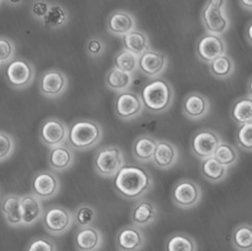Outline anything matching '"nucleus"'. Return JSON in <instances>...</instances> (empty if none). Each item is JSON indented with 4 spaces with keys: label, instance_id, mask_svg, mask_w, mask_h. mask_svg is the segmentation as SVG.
Wrapping results in <instances>:
<instances>
[{
    "label": "nucleus",
    "instance_id": "nucleus-1",
    "mask_svg": "<svg viewBox=\"0 0 252 251\" xmlns=\"http://www.w3.org/2000/svg\"><path fill=\"white\" fill-rule=\"evenodd\" d=\"M152 187V175L138 165H124L113 178V188L117 195L127 201L141 199Z\"/></svg>",
    "mask_w": 252,
    "mask_h": 251
},
{
    "label": "nucleus",
    "instance_id": "nucleus-2",
    "mask_svg": "<svg viewBox=\"0 0 252 251\" xmlns=\"http://www.w3.org/2000/svg\"><path fill=\"white\" fill-rule=\"evenodd\" d=\"M103 138V127L91 119H78L68 126L67 142L75 151H88L97 146Z\"/></svg>",
    "mask_w": 252,
    "mask_h": 251
},
{
    "label": "nucleus",
    "instance_id": "nucleus-3",
    "mask_svg": "<svg viewBox=\"0 0 252 251\" xmlns=\"http://www.w3.org/2000/svg\"><path fill=\"white\" fill-rule=\"evenodd\" d=\"M140 97L144 108L151 113H163L169 110L175 98V91L170 82L153 79L142 87Z\"/></svg>",
    "mask_w": 252,
    "mask_h": 251
},
{
    "label": "nucleus",
    "instance_id": "nucleus-4",
    "mask_svg": "<svg viewBox=\"0 0 252 251\" xmlns=\"http://www.w3.org/2000/svg\"><path fill=\"white\" fill-rule=\"evenodd\" d=\"M227 2L224 0H211L207 1L201 10L202 21L206 32L221 36L230 27L229 17L226 13Z\"/></svg>",
    "mask_w": 252,
    "mask_h": 251
},
{
    "label": "nucleus",
    "instance_id": "nucleus-5",
    "mask_svg": "<svg viewBox=\"0 0 252 251\" xmlns=\"http://www.w3.org/2000/svg\"><path fill=\"white\" fill-rule=\"evenodd\" d=\"M123 150L117 146H105L96 150L94 157V171L100 177L111 178L125 165Z\"/></svg>",
    "mask_w": 252,
    "mask_h": 251
},
{
    "label": "nucleus",
    "instance_id": "nucleus-6",
    "mask_svg": "<svg viewBox=\"0 0 252 251\" xmlns=\"http://www.w3.org/2000/svg\"><path fill=\"white\" fill-rule=\"evenodd\" d=\"M35 66L23 58H14L6 64L4 73L8 85L16 90L30 87L35 80Z\"/></svg>",
    "mask_w": 252,
    "mask_h": 251
},
{
    "label": "nucleus",
    "instance_id": "nucleus-7",
    "mask_svg": "<svg viewBox=\"0 0 252 251\" xmlns=\"http://www.w3.org/2000/svg\"><path fill=\"white\" fill-rule=\"evenodd\" d=\"M173 203L181 209H190L197 206L202 199V189L191 179H180L172 189Z\"/></svg>",
    "mask_w": 252,
    "mask_h": 251
},
{
    "label": "nucleus",
    "instance_id": "nucleus-8",
    "mask_svg": "<svg viewBox=\"0 0 252 251\" xmlns=\"http://www.w3.org/2000/svg\"><path fill=\"white\" fill-rule=\"evenodd\" d=\"M42 223L48 233L61 236L71 227L73 223L72 214L68 208L63 206H49L42 216Z\"/></svg>",
    "mask_w": 252,
    "mask_h": 251
},
{
    "label": "nucleus",
    "instance_id": "nucleus-9",
    "mask_svg": "<svg viewBox=\"0 0 252 251\" xmlns=\"http://www.w3.org/2000/svg\"><path fill=\"white\" fill-rule=\"evenodd\" d=\"M68 135V126L61 119L50 116L42 123L39 130L40 141L45 147L52 149L64 145Z\"/></svg>",
    "mask_w": 252,
    "mask_h": 251
},
{
    "label": "nucleus",
    "instance_id": "nucleus-10",
    "mask_svg": "<svg viewBox=\"0 0 252 251\" xmlns=\"http://www.w3.org/2000/svg\"><path fill=\"white\" fill-rule=\"evenodd\" d=\"M222 138L220 134L213 129H200L192 134L190 140L191 153L198 159L213 157L217 147L219 146Z\"/></svg>",
    "mask_w": 252,
    "mask_h": 251
},
{
    "label": "nucleus",
    "instance_id": "nucleus-11",
    "mask_svg": "<svg viewBox=\"0 0 252 251\" xmlns=\"http://www.w3.org/2000/svg\"><path fill=\"white\" fill-rule=\"evenodd\" d=\"M115 114L123 121H132L144 111L140 94L134 91H124L117 94L114 102Z\"/></svg>",
    "mask_w": 252,
    "mask_h": 251
},
{
    "label": "nucleus",
    "instance_id": "nucleus-12",
    "mask_svg": "<svg viewBox=\"0 0 252 251\" xmlns=\"http://www.w3.org/2000/svg\"><path fill=\"white\" fill-rule=\"evenodd\" d=\"M226 42L222 36L205 32L201 35L196 43V55L199 60L209 64L214 59L226 54Z\"/></svg>",
    "mask_w": 252,
    "mask_h": 251
},
{
    "label": "nucleus",
    "instance_id": "nucleus-13",
    "mask_svg": "<svg viewBox=\"0 0 252 251\" xmlns=\"http://www.w3.org/2000/svg\"><path fill=\"white\" fill-rule=\"evenodd\" d=\"M68 88V78L60 69L52 68L42 73L39 81L40 94L47 98L61 96Z\"/></svg>",
    "mask_w": 252,
    "mask_h": 251
},
{
    "label": "nucleus",
    "instance_id": "nucleus-14",
    "mask_svg": "<svg viewBox=\"0 0 252 251\" xmlns=\"http://www.w3.org/2000/svg\"><path fill=\"white\" fill-rule=\"evenodd\" d=\"M60 179L50 171H40L33 175L32 180V194L40 200H49L60 191Z\"/></svg>",
    "mask_w": 252,
    "mask_h": 251
},
{
    "label": "nucleus",
    "instance_id": "nucleus-15",
    "mask_svg": "<svg viewBox=\"0 0 252 251\" xmlns=\"http://www.w3.org/2000/svg\"><path fill=\"white\" fill-rule=\"evenodd\" d=\"M169 65L167 56L159 50L150 48L138 57L139 71L151 79H157L162 74Z\"/></svg>",
    "mask_w": 252,
    "mask_h": 251
},
{
    "label": "nucleus",
    "instance_id": "nucleus-16",
    "mask_svg": "<svg viewBox=\"0 0 252 251\" xmlns=\"http://www.w3.org/2000/svg\"><path fill=\"white\" fill-rule=\"evenodd\" d=\"M145 234L135 225H126L117 231L115 244L120 251H139L145 245Z\"/></svg>",
    "mask_w": 252,
    "mask_h": 251
},
{
    "label": "nucleus",
    "instance_id": "nucleus-17",
    "mask_svg": "<svg viewBox=\"0 0 252 251\" xmlns=\"http://www.w3.org/2000/svg\"><path fill=\"white\" fill-rule=\"evenodd\" d=\"M211 110V102L206 95L198 91H192L184 97L182 113L189 120L199 121L205 117Z\"/></svg>",
    "mask_w": 252,
    "mask_h": 251
},
{
    "label": "nucleus",
    "instance_id": "nucleus-18",
    "mask_svg": "<svg viewBox=\"0 0 252 251\" xmlns=\"http://www.w3.org/2000/svg\"><path fill=\"white\" fill-rule=\"evenodd\" d=\"M179 151L173 142L169 140H157L152 161L160 170H169L178 161Z\"/></svg>",
    "mask_w": 252,
    "mask_h": 251
},
{
    "label": "nucleus",
    "instance_id": "nucleus-19",
    "mask_svg": "<svg viewBox=\"0 0 252 251\" xmlns=\"http://www.w3.org/2000/svg\"><path fill=\"white\" fill-rule=\"evenodd\" d=\"M135 29V16L128 11L116 10L109 15L107 19V30L114 36L124 37Z\"/></svg>",
    "mask_w": 252,
    "mask_h": 251
},
{
    "label": "nucleus",
    "instance_id": "nucleus-20",
    "mask_svg": "<svg viewBox=\"0 0 252 251\" xmlns=\"http://www.w3.org/2000/svg\"><path fill=\"white\" fill-rule=\"evenodd\" d=\"M130 217L133 225L137 227H146L157 219L158 208L153 201L138 199L132 207Z\"/></svg>",
    "mask_w": 252,
    "mask_h": 251
},
{
    "label": "nucleus",
    "instance_id": "nucleus-21",
    "mask_svg": "<svg viewBox=\"0 0 252 251\" xmlns=\"http://www.w3.org/2000/svg\"><path fill=\"white\" fill-rule=\"evenodd\" d=\"M74 245L78 251H97L103 245V234L92 225L79 228L74 234Z\"/></svg>",
    "mask_w": 252,
    "mask_h": 251
},
{
    "label": "nucleus",
    "instance_id": "nucleus-22",
    "mask_svg": "<svg viewBox=\"0 0 252 251\" xmlns=\"http://www.w3.org/2000/svg\"><path fill=\"white\" fill-rule=\"evenodd\" d=\"M0 211H1L8 226H11V227L22 226L21 196L16 194H8L4 196L0 202Z\"/></svg>",
    "mask_w": 252,
    "mask_h": 251
},
{
    "label": "nucleus",
    "instance_id": "nucleus-23",
    "mask_svg": "<svg viewBox=\"0 0 252 251\" xmlns=\"http://www.w3.org/2000/svg\"><path fill=\"white\" fill-rule=\"evenodd\" d=\"M22 207V225L30 227L36 224L44 213L42 200L37 198L33 194H25L21 196Z\"/></svg>",
    "mask_w": 252,
    "mask_h": 251
},
{
    "label": "nucleus",
    "instance_id": "nucleus-24",
    "mask_svg": "<svg viewBox=\"0 0 252 251\" xmlns=\"http://www.w3.org/2000/svg\"><path fill=\"white\" fill-rule=\"evenodd\" d=\"M74 162L73 151L69 146L61 145L52 148L48 153V164L56 172L68 170Z\"/></svg>",
    "mask_w": 252,
    "mask_h": 251
},
{
    "label": "nucleus",
    "instance_id": "nucleus-25",
    "mask_svg": "<svg viewBox=\"0 0 252 251\" xmlns=\"http://www.w3.org/2000/svg\"><path fill=\"white\" fill-rule=\"evenodd\" d=\"M124 49L128 50L134 56L139 57L148 49H150V38L147 33L138 29H135L123 37Z\"/></svg>",
    "mask_w": 252,
    "mask_h": 251
},
{
    "label": "nucleus",
    "instance_id": "nucleus-26",
    "mask_svg": "<svg viewBox=\"0 0 252 251\" xmlns=\"http://www.w3.org/2000/svg\"><path fill=\"white\" fill-rule=\"evenodd\" d=\"M157 139L149 134H141L133 142L132 152L136 160L140 162H149L152 160Z\"/></svg>",
    "mask_w": 252,
    "mask_h": 251
},
{
    "label": "nucleus",
    "instance_id": "nucleus-27",
    "mask_svg": "<svg viewBox=\"0 0 252 251\" xmlns=\"http://www.w3.org/2000/svg\"><path fill=\"white\" fill-rule=\"evenodd\" d=\"M200 172L205 180L212 183H218L227 177L228 169L220 164L214 157H208L201 160Z\"/></svg>",
    "mask_w": 252,
    "mask_h": 251
},
{
    "label": "nucleus",
    "instance_id": "nucleus-28",
    "mask_svg": "<svg viewBox=\"0 0 252 251\" xmlns=\"http://www.w3.org/2000/svg\"><path fill=\"white\" fill-rule=\"evenodd\" d=\"M132 82L133 74L124 72L115 68V67H112L111 69H109L105 79L107 88L113 92H117V94L129 90L132 85Z\"/></svg>",
    "mask_w": 252,
    "mask_h": 251
},
{
    "label": "nucleus",
    "instance_id": "nucleus-29",
    "mask_svg": "<svg viewBox=\"0 0 252 251\" xmlns=\"http://www.w3.org/2000/svg\"><path fill=\"white\" fill-rule=\"evenodd\" d=\"M230 115L232 121L238 124H248L252 122V100L250 95L237 98L231 107Z\"/></svg>",
    "mask_w": 252,
    "mask_h": 251
},
{
    "label": "nucleus",
    "instance_id": "nucleus-30",
    "mask_svg": "<svg viewBox=\"0 0 252 251\" xmlns=\"http://www.w3.org/2000/svg\"><path fill=\"white\" fill-rule=\"evenodd\" d=\"M69 14L66 8L59 4V3H52L50 4L49 10L45 17L42 19V24L45 28L50 30H58L63 28L64 25L68 22Z\"/></svg>",
    "mask_w": 252,
    "mask_h": 251
},
{
    "label": "nucleus",
    "instance_id": "nucleus-31",
    "mask_svg": "<svg viewBox=\"0 0 252 251\" xmlns=\"http://www.w3.org/2000/svg\"><path fill=\"white\" fill-rule=\"evenodd\" d=\"M208 65L209 72L212 73L213 77L221 80L230 78L236 69L234 61L227 54L217 57Z\"/></svg>",
    "mask_w": 252,
    "mask_h": 251
},
{
    "label": "nucleus",
    "instance_id": "nucleus-32",
    "mask_svg": "<svg viewBox=\"0 0 252 251\" xmlns=\"http://www.w3.org/2000/svg\"><path fill=\"white\" fill-rule=\"evenodd\" d=\"M231 244L238 251H251L252 249V229L251 225L243 223L238 225L232 231Z\"/></svg>",
    "mask_w": 252,
    "mask_h": 251
},
{
    "label": "nucleus",
    "instance_id": "nucleus-33",
    "mask_svg": "<svg viewBox=\"0 0 252 251\" xmlns=\"http://www.w3.org/2000/svg\"><path fill=\"white\" fill-rule=\"evenodd\" d=\"M165 251H197V244L189 234L175 232L167 238Z\"/></svg>",
    "mask_w": 252,
    "mask_h": 251
},
{
    "label": "nucleus",
    "instance_id": "nucleus-34",
    "mask_svg": "<svg viewBox=\"0 0 252 251\" xmlns=\"http://www.w3.org/2000/svg\"><path fill=\"white\" fill-rule=\"evenodd\" d=\"M213 157L225 167H230L236 164L239 160V152L237 148L227 141H221L217 147Z\"/></svg>",
    "mask_w": 252,
    "mask_h": 251
},
{
    "label": "nucleus",
    "instance_id": "nucleus-35",
    "mask_svg": "<svg viewBox=\"0 0 252 251\" xmlns=\"http://www.w3.org/2000/svg\"><path fill=\"white\" fill-rule=\"evenodd\" d=\"M114 67L124 72L133 74L138 68V57L123 48L114 56Z\"/></svg>",
    "mask_w": 252,
    "mask_h": 251
},
{
    "label": "nucleus",
    "instance_id": "nucleus-36",
    "mask_svg": "<svg viewBox=\"0 0 252 251\" xmlns=\"http://www.w3.org/2000/svg\"><path fill=\"white\" fill-rule=\"evenodd\" d=\"M72 219L79 228L91 226L96 219V211L89 204H81L74 209Z\"/></svg>",
    "mask_w": 252,
    "mask_h": 251
},
{
    "label": "nucleus",
    "instance_id": "nucleus-37",
    "mask_svg": "<svg viewBox=\"0 0 252 251\" xmlns=\"http://www.w3.org/2000/svg\"><path fill=\"white\" fill-rule=\"evenodd\" d=\"M236 142L238 147L246 152L252 150V123L239 125L236 131Z\"/></svg>",
    "mask_w": 252,
    "mask_h": 251
},
{
    "label": "nucleus",
    "instance_id": "nucleus-38",
    "mask_svg": "<svg viewBox=\"0 0 252 251\" xmlns=\"http://www.w3.org/2000/svg\"><path fill=\"white\" fill-rule=\"evenodd\" d=\"M15 150V139L10 133L0 131V162L10 158Z\"/></svg>",
    "mask_w": 252,
    "mask_h": 251
},
{
    "label": "nucleus",
    "instance_id": "nucleus-39",
    "mask_svg": "<svg viewBox=\"0 0 252 251\" xmlns=\"http://www.w3.org/2000/svg\"><path fill=\"white\" fill-rule=\"evenodd\" d=\"M16 46L7 37L0 36V65L10 63L15 58Z\"/></svg>",
    "mask_w": 252,
    "mask_h": 251
},
{
    "label": "nucleus",
    "instance_id": "nucleus-40",
    "mask_svg": "<svg viewBox=\"0 0 252 251\" xmlns=\"http://www.w3.org/2000/svg\"><path fill=\"white\" fill-rule=\"evenodd\" d=\"M25 251H57V246L49 238L36 237L29 242Z\"/></svg>",
    "mask_w": 252,
    "mask_h": 251
},
{
    "label": "nucleus",
    "instance_id": "nucleus-41",
    "mask_svg": "<svg viewBox=\"0 0 252 251\" xmlns=\"http://www.w3.org/2000/svg\"><path fill=\"white\" fill-rule=\"evenodd\" d=\"M105 50H106L105 42L99 37H91L86 42L85 52H86L87 56L92 59H96V58L102 57L105 53Z\"/></svg>",
    "mask_w": 252,
    "mask_h": 251
},
{
    "label": "nucleus",
    "instance_id": "nucleus-42",
    "mask_svg": "<svg viewBox=\"0 0 252 251\" xmlns=\"http://www.w3.org/2000/svg\"><path fill=\"white\" fill-rule=\"evenodd\" d=\"M50 4L52 3L46 1H33L31 5V15L36 20L42 21V19H43L45 15L47 14Z\"/></svg>",
    "mask_w": 252,
    "mask_h": 251
},
{
    "label": "nucleus",
    "instance_id": "nucleus-43",
    "mask_svg": "<svg viewBox=\"0 0 252 251\" xmlns=\"http://www.w3.org/2000/svg\"><path fill=\"white\" fill-rule=\"evenodd\" d=\"M245 38H246V41L248 42V43L251 44V41H252V22H251V20L248 21V23L246 25Z\"/></svg>",
    "mask_w": 252,
    "mask_h": 251
},
{
    "label": "nucleus",
    "instance_id": "nucleus-44",
    "mask_svg": "<svg viewBox=\"0 0 252 251\" xmlns=\"http://www.w3.org/2000/svg\"><path fill=\"white\" fill-rule=\"evenodd\" d=\"M240 4L245 8L247 11H251V7H252V1L250 0H243V1H240Z\"/></svg>",
    "mask_w": 252,
    "mask_h": 251
},
{
    "label": "nucleus",
    "instance_id": "nucleus-45",
    "mask_svg": "<svg viewBox=\"0 0 252 251\" xmlns=\"http://www.w3.org/2000/svg\"><path fill=\"white\" fill-rule=\"evenodd\" d=\"M6 3H7V4H10V5H18V4H20V3H21V1H17V2H12V1H7Z\"/></svg>",
    "mask_w": 252,
    "mask_h": 251
},
{
    "label": "nucleus",
    "instance_id": "nucleus-46",
    "mask_svg": "<svg viewBox=\"0 0 252 251\" xmlns=\"http://www.w3.org/2000/svg\"><path fill=\"white\" fill-rule=\"evenodd\" d=\"M0 4H1V1H0Z\"/></svg>",
    "mask_w": 252,
    "mask_h": 251
}]
</instances>
